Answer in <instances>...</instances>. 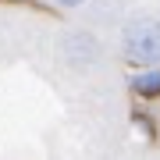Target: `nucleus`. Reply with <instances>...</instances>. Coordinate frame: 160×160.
Returning <instances> with one entry per match:
<instances>
[{
    "mask_svg": "<svg viewBox=\"0 0 160 160\" xmlns=\"http://www.w3.org/2000/svg\"><path fill=\"white\" fill-rule=\"evenodd\" d=\"M14 4H22V0H14Z\"/></svg>",
    "mask_w": 160,
    "mask_h": 160,
    "instance_id": "5",
    "label": "nucleus"
},
{
    "mask_svg": "<svg viewBox=\"0 0 160 160\" xmlns=\"http://www.w3.org/2000/svg\"><path fill=\"white\" fill-rule=\"evenodd\" d=\"M121 57L135 68H153L160 64V18L142 14L132 18L121 29Z\"/></svg>",
    "mask_w": 160,
    "mask_h": 160,
    "instance_id": "1",
    "label": "nucleus"
},
{
    "mask_svg": "<svg viewBox=\"0 0 160 160\" xmlns=\"http://www.w3.org/2000/svg\"><path fill=\"white\" fill-rule=\"evenodd\" d=\"M61 7H82V4H89V0H57Z\"/></svg>",
    "mask_w": 160,
    "mask_h": 160,
    "instance_id": "4",
    "label": "nucleus"
},
{
    "mask_svg": "<svg viewBox=\"0 0 160 160\" xmlns=\"http://www.w3.org/2000/svg\"><path fill=\"white\" fill-rule=\"evenodd\" d=\"M57 57H61L64 68H71L78 75H89L103 64L107 50H103V39L92 29H64L57 36Z\"/></svg>",
    "mask_w": 160,
    "mask_h": 160,
    "instance_id": "2",
    "label": "nucleus"
},
{
    "mask_svg": "<svg viewBox=\"0 0 160 160\" xmlns=\"http://www.w3.org/2000/svg\"><path fill=\"white\" fill-rule=\"evenodd\" d=\"M132 89H135L142 100H157L160 96V64L135 71V75H132Z\"/></svg>",
    "mask_w": 160,
    "mask_h": 160,
    "instance_id": "3",
    "label": "nucleus"
}]
</instances>
